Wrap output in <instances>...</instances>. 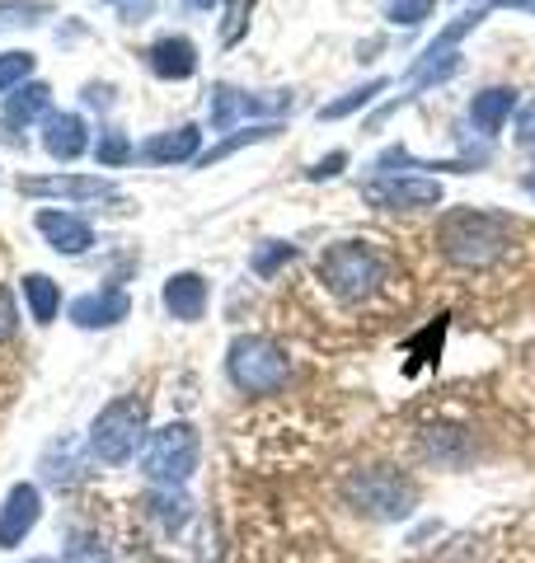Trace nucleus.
<instances>
[{
    "label": "nucleus",
    "instance_id": "9d476101",
    "mask_svg": "<svg viewBox=\"0 0 535 563\" xmlns=\"http://www.w3.org/2000/svg\"><path fill=\"white\" fill-rule=\"evenodd\" d=\"M20 192L29 198H70V202H89V198H109L113 184L99 174H47V179H20Z\"/></svg>",
    "mask_w": 535,
    "mask_h": 563
},
{
    "label": "nucleus",
    "instance_id": "9b49d317",
    "mask_svg": "<svg viewBox=\"0 0 535 563\" xmlns=\"http://www.w3.org/2000/svg\"><path fill=\"white\" fill-rule=\"evenodd\" d=\"M33 225H39L43 240H47L57 254H66V258H76V254H85L89 244H95V231H89V221L76 217V211H39V217H33Z\"/></svg>",
    "mask_w": 535,
    "mask_h": 563
},
{
    "label": "nucleus",
    "instance_id": "72a5a7b5",
    "mask_svg": "<svg viewBox=\"0 0 535 563\" xmlns=\"http://www.w3.org/2000/svg\"><path fill=\"white\" fill-rule=\"evenodd\" d=\"M29 563H57V559H29Z\"/></svg>",
    "mask_w": 535,
    "mask_h": 563
},
{
    "label": "nucleus",
    "instance_id": "423d86ee",
    "mask_svg": "<svg viewBox=\"0 0 535 563\" xmlns=\"http://www.w3.org/2000/svg\"><path fill=\"white\" fill-rule=\"evenodd\" d=\"M226 372L244 395H277L287 385V352L263 333H240L226 352Z\"/></svg>",
    "mask_w": 535,
    "mask_h": 563
},
{
    "label": "nucleus",
    "instance_id": "c85d7f7f",
    "mask_svg": "<svg viewBox=\"0 0 535 563\" xmlns=\"http://www.w3.org/2000/svg\"><path fill=\"white\" fill-rule=\"evenodd\" d=\"M14 329H20V306H14L10 287H0V343L14 339Z\"/></svg>",
    "mask_w": 535,
    "mask_h": 563
},
{
    "label": "nucleus",
    "instance_id": "b1692460",
    "mask_svg": "<svg viewBox=\"0 0 535 563\" xmlns=\"http://www.w3.org/2000/svg\"><path fill=\"white\" fill-rule=\"evenodd\" d=\"M151 512L160 517L165 531H178V526L188 521V498H184V493H174V488H165L160 498H151Z\"/></svg>",
    "mask_w": 535,
    "mask_h": 563
},
{
    "label": "nucleus",
    "instance_id": "6ab92c4d",
    "mask_svg": "<svg viewBox=\"0 0 535 563\" xmlns=\"http://www.w3.org/2000/svg\"><path fill=\"white\" fill-rule=\"evenodd\" d=\"M24 301H29V314L39 324H52L57 320V310H62V287L52 282L47 273H29L24 277Z\"/></svg>",
    "mask_w": 535,
    "mask_h": 563
},
{
    "label": "nucleus",
    "instance_id": "1a4fd4ad",
    "mask_svg": "<svg viewBox=\"0 0 535 563\" xmlns=\"http://www.w3.org/2000/svg\"><path fill=\"white\" fill-rule=\"evenodd\" d=\"M132 314V301L122 287H103V291H89L80 301H70V324L76 329H113Z\"/></svg>",
    "mask_w": 535,
    "mask_h": 563
},
{
    "label": "nucleus",
    "instance_id": "5701e85b",
    "mask_svg": "<svg viewBox=\"0 0 535 563\" xmlns=\"http://www.w3.org/2000/svg\"><path fill=\"white\" fill-rule=\"evenodd\" d=\"M385 90V80H371V85H362V90H352V95H343V99H334V103H325V109H319V118H348V113H357V109H367L371 99H376Z\"/></svg>",
    "mask_w": 535,
    "mask_h": 563
},
{
    "label": "nucleus",
    "instance_id": "cd10ccee",
    "mask_svg": "<svg viewBox=\"0 0 535 563\" xmlns=\"http://www.w3.org/2000/svg\"><path fill=\"white\" fill-rule=\"evenodd\" d=\"M66 563H109V550L95 536H76L66 544Z\"/></svg>",
    "mask_w": 535,
    "mask_h": 563
},
{
    "label": "nucleus",
    "instance_id": "0eeeda50",
    "mask_svg": "<svg viewBox=\"0 0 535 563\" xmlns=\"http://www.w3.org/2000/svg\"><path fill=\"white\" fill-rule=\"evenodd\" d=\"M362 198L371 207L385 211H414V207H437L441 202V184L437 179H414V174H385V179L362 184Z\"/></svg>",
    "mask_w": 535,
    "mask_h": 563
},
{
    "label": "nucleus",
    "instance_id": "39448f33",
    "mask_svg": "<svg viewBox=\"0 0 535 563\" xmlns=\"http://www.w3.org/2000/svg\"><path fill=\"white\" fill-rule=\"evenodd\" d=\"M319 282L338 296L343 306H362L371 291L385 282V263L357 240H343V244H329L319 254Z\"/></svg>",
    "mask_w": 535,
    "mask_h": 563
},
{
    "label": "nucleus",
    "instance_id": "f03ea898",
    "mask_svg": "<svg viewBox=\"0 0 535 563\" xmlns=\"http://www.w3.org/2000/svg\"><path fill=\"white\" fill-rule=\"evenodd\" d=\"M146 399L141 395H118L113 404H103L99 418H95V428H89V455H95L99 465H128L132 455L146 446Z\"/></svg>",
    "mask_w": 535,
    "mask_h": 563
},
{
    "label": "nucleus",
    "instance_id": "f257e3e1",
    "mask_svg": "<svg viewBox=\"0 0 535 563\" xmlns=\"http://www.w3.org/2000/svg\"><path fill=\"white\" fill-rule=\"evenodd\" d=\"M512 244V221L503 211H479V207H456L437 221V250L456 268H489L507 254Z\"/></svg>",
    "mask_w": 535,
    "mask_h": 563
},
{
    "label": "nucleus",
    "instance_id": "a211bd4d",
    "mask_svg": "<svg viewBox=\"0 0 535 563\" xmlns=\"http://www.w3.org/2000/svg\"><path fill=\"white\" fill-rule=\"evenodd\" d=\"M47 109H52V90L43 80H29L6 99V122L10 128H29V122H39V118H52Z\"/></svg>",
    "mask_w": 535,
    "mask_h": 563
},
{
    "label": "nucleus",
    "instance_id": "473e14b6",
    "mask_svg": "<svg viewBox=\"0 0 535 563\" xmlns=\"http://www.w3.org/2000/svg\"><path fill=\"white\" fill-rule=\"evenodd\" d=\"M522 188H526V192H531V198H535V169H531V174H526V179H522Z\"/></svg>",
    "mask_w": 535,
    "mask_h": 563
},
{
    "label": "nucleus",
    "instance_id": "7c9ffc66",
    "mask_svg": "<svg viewBox=\"0 0 535 563\" xmlns=\"http://www.w3.org/2000/svg\"><path fill=\"white\" fill-rule=\"evenodd\" d=\"M343 165H348V155H343V151H334V155H329V161H319V165L310 169V179H334V174H338V169H343Z\"/></svg>",
    "mask_w": 535,
    "mask_h": 563
},
{
    "label": "nucleus",
    "instance_id": "f3484780",
    "mask_svg": "<svg viewBox=\"0 0 535 563\" xmlns=\"http://www.w3.org/2000/svg\"><path fill=\"white\" fill-rule=\"evenodd\" d=\"M512 109H516V90H507V85H493V90H484V95H474L470 99V122L484 136H498L507 128V118H512Z\"/></svg>",
    "mask_w": 535,
    "mask_h": 563
},
{
    "label": "nucleus",
    "instance_id": "393cba45",
    "mask_svg": "<svg viewBox=\"0 0 535 563\" xmlns=\"http://www.w3.org/2000/svg\"><path fill=\"white\" fill-rule=\"evenodd\" d=\"M249 10H254V0H226V24H221V43L236 47L249 29Z\"/></svg>",
    "mask_w": 535,
    "mask_h": 563
},
{
    "label": "nucleus",
    "instance_id": "a878e982",
    "mask_svg": "<svg viewBox=\"0 0 535 563\" xmlns=\"http://www.w3.org/2000/svg\"><path fill=\"white\" fill-rule=\"evenodd\" d=\"M427 14H433V0H390L385 5V20L390 24H408V29L423 24Z\"/></svg>",
    "mask_w": 535,
    "mask_h": 563
},
{
    "label": "nucleus",
    "instance_id": "2f4dec72",
    "mask_svg": "<svg viewBox=\"0 0 535 563\" xmlns=\"http://www.w3.org/2000/svg\"><path fill=\"white\" fill-rule=\"evenodd\" d=\"M184 5H188V10H211L217 0H184Z\"/></svg>",
    "mask_w": 535,
    "mask_h": 563
},
{
    "label": "nucleus",
    "instance_id": "412c9836",
    "mask_svg": "<svg viewBox=\"0 0 535 563\" xmlns=\"http://www.w3.org/2000/svg\"><path fill=\"white\" fill-rule=\"evenodd\" d=\"M282 128H277V122H259V128H249V132H240V136H230V141H221V146L217 151H207V155H198V165L203 169H211V165H217V161H226V155H236L240 146H244V141H268V136H277Z\"/></svg>",
    "mask_w": 535,
    "mask_h": 563
},
{
    "label": "nucleus",
    "instance_id": "ddd939ff",
    "mask_svg": "<svg viewBox=\"0 0 535 563\" xmlns=\"http://www.w3.org/2000/svg\"><path fill=\"white\" fill-rule=\"evenodd\" d=\"M85 146H89V132H85L80 113H52L43 122V151L52 155V161L70 165V161H80L85 155Z\"/></svg>",
    "mask_w": 535,
    "mask_h": 563
},
{
    "label": "nucleus",
    "instance_id": "4be33fe9",
    "mask_svg": "<svg viewBox=\"0 0 535 563\" xmlns=\"http://www.w3.org/2000/svg\"><path fill=\"white\" fill-rule=\"evenodd\" d=\"M33 76V52H6L0 57V95H14Z\"/></svg>",
    "mask_w": 535,
    "mask_h": 563
},
{
    "label": "nucleus",
    "instance_id": "c756f323",
    "mask_svg": "<svg viewBox=\"0 0 535 563\" xmlns=\"http://www.w3.org/2000/svg\"><path fill=\"white\" fill-rule=\"evenodd\" d=\"M516 146L535 155V99L522 109V118H516Z\"/></svg>",
    "mask_w": 535,
    "mask_h": 563
},
{
    "label": "nucleus",
    "instance_id": "6e6552de",
    "mask_svg": "<svg viewBox=\"0 0 535 563\" xmlns=\"http://www.w3.org/2000/svg\"><path fill=\"white\" fill-rule=\"evenodd\" d=\"M43 517V493L33 484H14L0 503V550H14L33 536V526Z\"/></svg>",
    "mask_w": 535,
    "mask_h": 563
},
{
    "label": "nucleus",
    "instance_id": "2eb2a0df",
    "mask_svg": "<svg viewBox=\"0 0 535 563\" xmlns=\"http://www.w3.org/2000/svg\"><path fill=\"white\" fill-rule=\"evenodd\" d=\"M198 146H203V132L193 128V122H184V128H174V132L151 136L146 146H141V155L155 165H178V161H198Z\"/></svg>",
    "mask_w": 535,
    "mask_h": 563
},
{
    "label": "nucleus",
    "instance_id": "4468645a",
    "mask_svg": "<svg viewBox=\"0 0 535 563\" xmlns=\"http://www.w3.org/2000/svg\"><path fill=\"white\" fill-rule=\"evenodd\" d=\"M160 301H165V310L174 314V320H184V324L203 320L207 314V282H203V273H174L165 282V291H160Z\"/></svg>",
    "mask_w": 535,
    "mask_h": 563
},
{
    "label": "nucleus",
    "instance_id": "7ed1b4c3",
    "mask_svg": "<svg viewBox=\"0 0 535 563\" xmlns=\"http://www.w3.org/2000/svg\"><path fill=\"white\" fill-rule=\"evenodd\" d=\"M343 498L352 512H362L371 521H404L418 503V488L404 479L400 470L371 465V470H352L343 479Z\"/></svg>",
    "mask_w": 535,
    "mask_h": 563
},
{
    "label": "nucleus",
    "instance_id": "20e7f679",
    "mask_svg": "<svg viewBox=\"0 0 535 563\" xmlns=\"http://www.w3.org/2000/svg\"><path fill=\"white\" fill-rule=\"evenodd\" d=\"M198 455H203L198 428L193 422H165L141 446V474L160 488H184L193 479V470H198Z\"/></svg>",
    "mask_w": 535,
    "mask_h": 563
},
{
    "label": "nucleus",
    "instance_id": "f8f14e48",
    "mask_svg": "<svg viewBox=\"0 0 535 563\" xmlns=\"http://www.w3.org/2000/svg\"><path fill=\"white\" fill-rule=\"evenodd\" d=\"M277 109H292V95H282V99H249L240 90H230V85H217V90H211V132H230V128H236V118L277 113Z\"/></svg>",
    "mask_w": 535,
    "mask_h": 563
},
{
    "label": "nucleus",
    "instance_id": "dca6fc26",
    "mask_svg": "<svg viewBox=\"0 0 535 563\" xmlns=\"http://www.w3.org/2000/svg\"><path fill=\"white\" fill-rule=\"evenodd\" d=\"M146 62L160 80H188L193 70H198V47H193L188 38H160L151 52H146Z\"/></svg>",
    "mask_w": 535,
    "mask_h": 563
},
{
    "label": "nucleus",
    "instance_id": "bb28decb",
    "mask_svg": "<svg viewBox=\"0 0 535 563\" xmlns=\"http://www.w3.org/2000/svg\"><path fill=\"white\" fill-rule=\"evenodd\" d=\"M292 258H296L292 244H277V240H273V244H263V250L254 254V273H259V277H273L282 263H292Z\"/></svg>",
    "mask_w": 535,
    "mask_h": 563
},
{
    "label": "nucleus",
    "instance_id": "aec40b11",
    "mask_svg": "<svg viewBox=\"0 0 535 563\" xmlns=\"http://www.w3.org/2000/svg\"><path fill=\"white\" fill-rule=\"evenodd\" d=\"M95 161H99V169H118V165H128V161H137V146L122 132H99V141H95Z\"/></svg>",
    "mask_w": 535,
    "mask_h": 563
}]
</instances>
